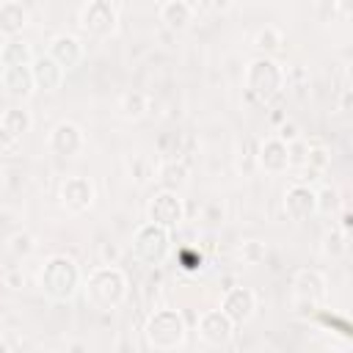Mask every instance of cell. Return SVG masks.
I'll return each instance as SVG.
<instances>
[{"mask_svg": "<svg viewBox=\"0 0 353 353\" xmlns=\"http://www.w3.org/2000/svg\"><path fill=\"white\" fill-rule=\"evenodd\" d=\"M281 207H284V215L295 223L301 221H309L314 212V188L298 182V185H290L284 190V199H281Z\"/></svg>", "mask_w": 353, "mask_h": 353, "instance_id": "obj_14", "label": "cell"}, {"mask_svg": "<svg viewBox=\"0 0 353 353\" xmlns=\"http://www.w3.org/2000/svg\"><path fill=\"white\" fill-rule=\"evenodd\" d=\"M309 171H314V174H320V171H325L328 165H331V152L325 149V146H320V143H309V154H306V163H303Z\"/></svg>", "mask_w": 353, "mask_h": 353, "instance_id": "obj_29", "label": "cell"}, {"mask_svg": "<svg viewBox=\"0 0 353 353\" xmlns=\"http://www.w3.org/2000/svg\"><path fill=\"white\" fill-rule=\"evenodd\" d=\"M347 248H350V237H347V232H345V229L331 226V229H325V232H323V237H320V251H323V256H325V259L339 262V259L347 254Z\"/></svg>", "mask_w": 353, "mask_h": 353, "instance_id": "obj_23", "label": "cell"}, {"mask_svg": "<svg viewBox=\"0 0 353 353\" xmlns=\"http://www.w3.org/2000/svg\"><path fill=\"white\" fill-rule=\"evenodd\" d=\"M188 176H190V168H188V163H185L182 157H168V160H163L160 168H157L160 190L176 193V190H182V188L188 185Z\"/></svg>", "mask_w": 353, "mask_h": 353, "instance_id": "obj_20", "label": "cell"}, {"mask_svg": "<svg viewBox=\"0 0 353 353\" xmlns=\"http://www.w3.org/2000/svg\"><path fill=\"white\" fill-rule=\"evenodd\" d=\"M0 353H11V350H8V345H6L3 339H0Z\"/></svg>", "mask_w": 353, "mask_h": 353, "instance_id": "obj_38", "label": "cell"}, {"mask_svg": "<svg viewBox=\"0 0 353 353\" xmlns=\"http://www.w3.org/2000/svg\"><path fill=\"white\" fill-rule=\"evenodd\" d=\"M284 83H287V72L276 58L256 55V58L248 61V66H245V91L254 99H259V102L276 99L281 94Z\"/></svg>", "mask_w": 353, "mask_h": 353, "instance_id": "obj_4", "label": "cell"}, {"mask_svg": "<svg viewBox=\"0 0 353 353\" xmlns=\"http://www.w3.org/2000/svg\"><path fill=\"white\" fill-rule=\"evenodd\" d=\"M30 72H33V83H36V88H41V91H58V88L63 85V77H66V72H63L47 52L33 58Z\"/></svg>", "mask_w": 353, "mask_h": 353, "instance_id": "obj_17", "label": "cell"}, {"mask_svg": "<svg viewBox=\"0 0 353 353\" xmlns=\"http://www.w3.org/2000/svg\"><path fill=\"white\" fill-rule=\"evenodd\" d=\"M171 254V232L154 223H141L132 234V256L141 265L149 268H160Z\"/></svg>", "mask_w": 353, "mask_h": 353, "instance_id": "obj_5", "label": "cell"}, {"mask_svg": "<svg viewBox=\"0 0 353 353\" xmlns=\"http://www.w3.org/2000/svg\"><path fill=\"white\" fill-rule=\"evenodd\" d=\"M83 290H85V301L99 309V312H113L124 303L127 298V276L121 268L116 265H99L88 273V279L83 281Z\"/></svg>", "mask_w": 353, "mask_h": 353, "instance_id": "obj_2", "label": "cell"}, {"mask_svg": "<svg viewBox=\"0 0 353 353\" xmlns=\"http://www.w3.org/2000/svg\"><path fill=\"white\" fill-rule=\"evenodd\" d=\"M58 199H61V204H63L69 212H77V215H80V212L91 210V204H94V199H97V188H94V182H91L88 176L72 174V176H66V179L61 182Z\"/></svg>", "mask_w": 353, "mask_h": 353, "instance_id": "obj_9", "label": "cell"}, {"mask_svg": "<svg viewBox=\"0 0 353 353\" xmlns=\"http://www.w3.org/2000/svg\"><path fill=\"white\" fill-rule=\"evenodd\" d=\"M130 176H132L138 185H143V182L152 176V163H149L146 154H132V157H130Z\"/></svg>", "mask_w": 353, "mask_h": 353, "instance_id": "obj_30", "label": "cell"}, {"mask_svg": "<svg viewBox=\"0 0 353 353\" xmlns=\"http://www.w3.org/2000/svg\"><path fill=\"white\" fill-rule=\"evenodd\" d=\"M77 22L91 39H110L119 28V8L110 0H88L80 6Z\"/></svg>", "mask_w": 353, "mask_h": 353, "instance_id": "obj_6", "label": "cell"}, {"mask_svg": "<svg viewBox=\"0 0 353 353\" xmlns=\"http://www.w3.org/2000/svg\"><path fill=\"white\" fill-rule=\"evenodd\" d=\"M19 146H22V138H17L0 127V154H17Z\"/></svg>", "mask_w": 353, "mask_h": 353, "instance_id": "obj_34", "label": "cell"}, {"mask_svg": "<svg viewBox=\"0 0 353 353\" xmlns=\"http://www.w3.org/2000/svg\"><path fill=\"white\" fill-rule=\"evenodd\" d=\"M292 295H295V303L301 306V314H303V309H309V314L325 301V295H328V281H325V276L320 273V270H314V268H301V270H295V276H292Z\"/></svg>", "mask_w": 353, "mask_h": 353, "instance_id": "obj_7", "label": "cell"}, {"mask_svg": "<svg viewBox=\"0 0 353 353\" xmlns=\"http://www.w3.org/2000/svg\"><path fill=\"white\" fill-rule=\"evenodd\" d=\"M47 55H50L63 72H69V69H77V66L83 63L85 47H83V41H80L74 33H55V36L50 39V44H47Z\"/></svg>", "mask_w": 353, "mask_h": 353, "instance_id": "obj_13", "label": "cell"}, {"mask_svg": "<svg viewBox=\"0 0 353 353\" xmlns=\"http://www.w3.org/2000/svg\"><path fill=\"white\" fill-rule=\"evenodd\" d=\"M0 74H3V61H0Z\"/></svg>", "mask_w": 353, "mask_h": 353, "instance_id": "obj_39", "label": "cell"}, {"mask_svg": "<svg viewBox=\"0 0 353 353\" xmlns=\"http://www.w3.org/2000/svg\"><path fill=\"white\" fill-rule=\"evenodd\" d=\"M0 279H3V284L8 287V290H22L25 287V276H22V270L19 268H6L3 273H0Z\"/></svg>", "mask_w": 353, "mask_h": 353, "instance_id": "obj_33", "label": "cell"}, {"mask_svg": "<svg viewBox=\"0 0 353 353\" xmlns=\"http://www.w3.org/2000/svg\"><path fill=\"white\" fill-rule=\"evenodd\" d=\"M143 336L146 342L160 350V353H171L176 347H182L185 336H188V323L182 317L179 309H171V306H163V309H154L149 317H146V325H143Z\"/></svg>", "mask_w": 353, "mask_h": 353, "instance_id": "obj_3", "label": "cell"}, {"mask_svg": "<svg viewBox=\"0 0 353 353\" xmlns=\"http://www.w3.org/2000/svg\"><path fill=\"white\" fill-rule=\"evenodd\" d=\"M28 22H30V14L19 0H3L0 3V36L3 39L22 36Z\"/></svg>", "mask_w": 353, "mask_h": 353, "instance_id": "obj_18", "label": "cell"}, {"mask_svg": "<svg viewBox=\"0 0 353 353\" xmlns=\"http://www.w3.org/2000/svg\"><path fill=\"white\" fill-rule=\"evenodd\" d=\"M196 331H199V339L204 345H210V347H226L232 342V336H234V323L221 309H207V312H201Z\"/></svg>", "mask_w": 353, "mask_h": 353, "instance_id": "obj_10", "label": "cell"}, {"mask_svg": "<svg viewBox=\"0 0 353 353\" xmlns=\"http://www.w3.org/2000/svg\"><path fill=\"white\" fill-rule=\"evenodd\" d=\"M256 165L265 174H284L290 168V157H287V143L279 141L276 135L262 138L259 149H256Z\"/></svg>", "mask_w": 353, "mask_h": 353, "instance_id": "obj_15", "label": "cell"}, {"mask_svg": "<svg viewBox=\"0 0 353 353\" xmlns=\"http://www.w3.org/2000/svg\"><path fill=\"white\" fill-rule=\"evenodd\" d=\"M342 210V196L334 185H323L314 190V212L317 215H336Z\"/></svg>", "mask_w": 353, "mask_h": 353, "instance_id": "obj_27", "label": "cell"}, {"mask_svg": "<svg viewBox=\"0 0 353 353\" xmlns=\"http://www.w3.org/2000/svg\"><path fill=\"white\" fill-rule=\"evenodd\" d=\"M265 256H268V245H265L262 240H243V243L237 245V259H240L243 265H248V268L262 265Z\"/></svg>", "mask_w": 353, "mask_h": 353, "instance_id": "obj_28", "label": "cell"}, {"mask_svg": "<svg viewBox=\"0 0 353 353\" xmlns=\"http://www.w3.org/2000/svg\"><path fill=\"white\" fill-rule=\"evenodd\" d=\"M331 353H345V350H331Z\"/></svg>", "mask_w": 353, "mask_h": 353, "instance_id": "obj_40", "label": "cell"}, {"mask_svg": "<svg viewBox=\"0 0 353 353\" xmlns=\"http://www.w3.org/2000/svg\"><path fill=\"white\" fill-rule=\"evenodd\" d=\"M119 110H121V116L127 121H138L149 110V97L143 91H138V88H130V91H124L119 97Z\"/></svg>", "mask_w": 353, "mask_h": 353, "instance_id": "obj_24", "label": "cell"}, {"mask_svg": "<svg viewBox=\"0 0 353 353\" xmlns=\"http://www.w3.org/2000/svg\"><path fill=\"white\" fill-rule=\"evenodd\" d=\"M306 154H309V143H306L303 138H298V141L287 143V157H290V168H292V165H303V163H306Z\"/></svg>", "mask_w": 353, "mask_h": 353, "instance_id": "obj_31", "label": "cell"}, {"mask_svg": "<svg viewBox=\"0 0 353 353\" xmlns=\"http://www.w3.org/2000/svg\"><path fill=\"white\" fill-rule=\"evenodd\" d=\"M6 251L14 256V259H28L33 251H36V237L28 232V229H17L6 237Z\"/></svg>", "mask_w": 353, "mask_h": 353, "instance_id": "obj_26", "label": "cell"}, {"mask_svg": "<svg viewBox=\"0 0 353 353\" xmlns=\"http://www.w3.org/2000/svg\"><path fill=\"white\" fill-rule=\"evenodd\" d=\"M66 353H88V347H85V345H83V342H72V345H69V350H66Z\"/></svg>", "mask_w": 353, "mask_h": 353, "instance_id": "obj_37", "label": "cell"}, {"mask_svg": "<svg viewBox=\"0 0 353 353\" xmlns=\"http://www.w3.org/2000/svg\"><path fill=\"white\" fill-rule=\"evenodd\" d=\"M0 127H3L6 132L17 135V138H25V135L33 130V116H30L28 108H22V105H11V108L3 110V116H0Z\"/></svg>", "mask_w": 353, "mask_h": 353, "instance_id": "obj_22", "label": "cell"}, {"mask_svg": "<svg viewBox=\"0 0 353 353\" xmlns=\"http://www.w3.org/2000/svg\"><path fill=\"white\" fill-rule=\"evenodd\" d=\"M234 325H243V323H248L251 317H254V312H256V292L251 290V287H243V284H237V287H229L223 295H221V306H218Z\"/></svg>", "mask_w": 353, "mask_h": 353, "instance_id": "obj_12", "label": "cell"}, {"mask_svg": "<svg viewBox=\"0 0 353 353\" xmlns=\"http://www.w3.org/2000/svg\"><path fill=\"white\" fill-rule=\"evenodd\" d=\"M0 83H3V91L14 99H30L33 91H36V83H33V72L30 66H6L3 74H0Z\"/></svg>", "mask_w": 353, "mask_h": 353, "instance_id": "obj_16", "label": "cell"}, {"mask_svg": "<svg viewBox=\"0 0 353 353\" xmlns=\"http://www.w3.org/2000/svg\"><path fill=\"white\" fill-rule=\"evenodd\" d=\"M146 218L149 223L174 232L185 221V201L171 190H157L146 204Z\"/></svg>", "mask_w": 353, "mask_h": 353, "instance_id": "obj_8", "label": "cell"}, {"mask_svg": "<svg viewBox=\"0 0 353 353\" xmlns=\"http://www.w3.org/2000/svg\"><path fill=\"white\" fill-rule=\"evenodd\" d=\"M119 256H121V248H119L116 243H102V245H99V259H102V265H116Z\"/></svg>", "mask_w": 353, "mask_h": 353, "instance_id": "obj_36", "label": "cell"}, {"mask_svg": "<svg viewBox=\"0 0 353 353\" xmlns=\"http://www.w3.org/2000/svg\"><path fill=\"white\" fill-rule=\"evenodd\" d=\"M33 50H30V41H25L22 36H14V39H6L0 44V61H3V69L6 66H30L33 63Z\"/></svg>", "mask_w": 353, "mask_h": 353, "instance_id": "obj_21", "label": "cell"}, {"mask_svg": "<svg viewBox=\"0 0 353 353\" xmlns=\"http://www.w3.org/2000/svg\"><path fill=\"white\" fill-rule=\"evenodd\" d=\"M284 44V33L276 25H265L254 33V50H259V55L273 58V52H279Z\"/></svg>", "mask_w": 353, "mask_h": 353, "instance_id": "obj_25", "label": "cell"}, {"mask_svg": "<svg viewBox=\"0 0 353 353\" xmlns=\"http://www.w3.org/2000/svg\"><path fill=\"white\" fill-rule=\"evenodd\" d=\"M80 287H83L80 265L66 254H52L39 270V290L55 303L72 301Z\"/></svg>", "mask_w": 353, "mask_h": 353, "instance_id": "obj_1", "label": "cell"}, {"mask_svg": "<svg viewBox=\"0 0 353 353\" xmlns=\"http://www.w3.org/2000/svg\"><path fill=\"white\" fill-rule=\"evenodd\" d=\"M83 143H85L83 127L74 124V121H69V119L58 121V124L50 130V135H47V149H50V154H55V157H74V154H80Z\"/></svg>", "mask_w": 353, "mask_h": 353, "instance_id": "obj_11", "label": "cell"}, {"mask_svg": "<svg viewBox=\"0 0 353 353\" xmlns=\"http://www.w3.org/2000/svg\"><path fill=\"white\" fill-rule=\"evenodd\" d=\"M201 215H204V221H207V223H221V221H223V215H226L223 201H221V199H210V201L204 204Z\"/></svg>", "mask_w": 353, "mask_h": 353, "instance_id": "obj_32", "label": "cell"}, {"mask_svg": "<svg viewBox=\"0 0 353 353\" xmlns=\"http://www.w3.org/2000/svg\"><path fill=\"white\" fill-rule=\"evenodd\" d=\"M279 141H284V143H292V141H298L301 138V127L295 124V121H281V127H279V135H276Z\"/></svg>", "mask_w": 353, "mask_h": 353, "instance_id": "obj_35", "label": "cell"}, {"mask_svg": "<svg viewBox=\"0 0 353 353\" xmlns=\"http://www.w3.org/2000/svg\"><path fill=\"white\" fill-rule=\"evenodd\" d=\"M193 14H196L193 11V3H188V0H165V3L157 6V19L168 30H174V33L185 30L193 22Z\"/></svg>", "mask_w": 353, "mask_h": 353, "instance_id": "obj_19", "label": "cell"}]
</instances>
